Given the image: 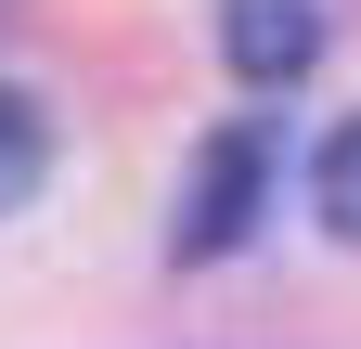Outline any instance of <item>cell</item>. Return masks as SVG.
I'll return each mask as SVG.
<instances>
[{"label":"cell","instance_id":"obj_2","mask_svg":"<svg viewBox=\"0 0 361 349\" xmlns=\"http://www.w3.org/2000/svg\"><path fill=\"white\" fill-rule=\"evenodd\" d=\"M219 52H233V78H245V91H284V78L323 52V26H310V0H233Z\"/></svg>","mask_w":361,"mask_h":349},{"label":"cell","instance_id":"obj_3","mask_svg":"<svg viewBox=\"0 0 361 349\" xmlns=\"http://www.w3.org/2000/svg\"><path fill=\"white\" fill-rule=\"evenodd\" d=\"M39 168H52V117H39L26 91H0V220L39 194Z\"/></svg>","mask_w":361,"mask_h":349},{"label":"cell","instance_id":"obj_4","mask_svg":"<svg viewBox=\"0 0 361 349\" xmlns=\"http://www.w3.org/2000/svg\"><path fill=\"white\" fill-rule=\"evenodd\" d=\"M310 194H323V233L361 246V117H336V143H323V168H310Z\"/></svg>","mask_w":361,"mask_h":349},{"label":"cell","instance_id":"obj_1","mask_svg":"<svg viewBox=\"0 0 361 349\" xmlns=\"http://www.w3.org/2000/svg\"><path fill=\"white\" fill-rule=\"evenodd\" d=\"M258 207H271V129L233 117V129H207V155L180 168V207H168V259L180 272H207V259H233L258 233Z\"/></svg>","mask_w":361,"mask_h":349}]
</instances>
